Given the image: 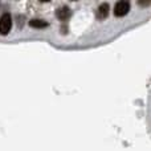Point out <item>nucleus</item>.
Here are the masks:
<instances>
[{
    "instance_id": "obj_2",
    "label": "nucleus",
    "mask_w": 151,
    "mask_h": 151,
    "mask_svg": "<svg viewBox=\"0 0 151 151\" xmlns=\"http://www.w3.org/2000/svg\"><path fill=\"white\" fill-rule=\"evenodd\" d=\"M130 11V3L129 1H118L117 4L114 5V16L117 17H123L126 16Z\"/></svg>"
},
{
    "instance_id": "obj_3",
    "label": "nucleus",
    "mask_w": 151,
    "mask_h": 151,
    "mask_svg": "<svg viewBox=\"0 0 151 151\" xmlns=\"http://www.w3.org/2000/svg\"><path fill=\"white\" fill-rule=\"evenodd\" d=\"M56 16H57L58 20L65 21L72 16V11L69 9L68 7H61V8H58V9L56 11Z\"/></svg>"
},
{
    "instance_id": "obj_6",
    "label": "nucleus",
    "mask_w": 151,
    "mask_h": 151,
    "mask_svg": "<svg viewBox=\"0 0 151 151\" xmlns=\"http://www.w3.org/2000/svg\"><path fill=\"white\" fill-rule=\"evenodd\" d=\"M139 5H143V7H147V5H150V1H141V3H139Z\"/></svg>"
},
{
    "instance_id": "obj_1",
    "label": "nucleus",
    "mask_w": 151,
    "mask_h": 151,
    "mask_svg": "<svg viewBox=\"0 0 151 151\" xmlns=\"http://www.w3.org/2000/svg\"><path fill=\"white\" fill-rule=\"evenodd\" d=\"M12 28V19H11L9 13H4L0 17V35H8Z\"/></svg>"
},
{
    "instance_id": "obj_4",
    "label": "nucleus",
    "mask_w": 151,
    "mask_h": 151,
    "mask_svg": "<svg viewBox=\"0 0 151 151\" xmlns=\"http://www.w3.org/2000/svg\"><path fill=\"white\" fill-rule=\"evenodd\" d=\"M29 27L35 29H44L48 27V23L41 19H32V20H29Z\"/></svg>"
},
{
    "instance_id": "obj_5",
    "label": "nucleus",
    "mask_w": 151,
    "mask_h": 151,
    "mask_svg": "<svg viewBox=\"0 0 151 151\" xmlns=\"http://www.w3.org/2000/svg\"><path fill=\"white\" fill-rule=\"evenodd\" d=\"M109 4L107 3H102L101 5H99V8H98V19H105V17H107V15H109Z\"/></svg>"
}]
</instances>
